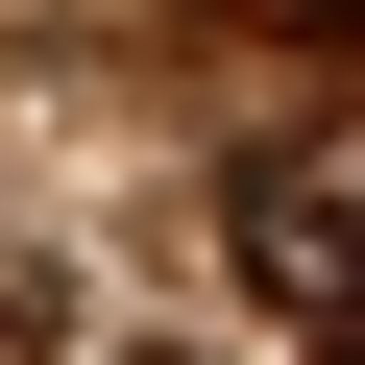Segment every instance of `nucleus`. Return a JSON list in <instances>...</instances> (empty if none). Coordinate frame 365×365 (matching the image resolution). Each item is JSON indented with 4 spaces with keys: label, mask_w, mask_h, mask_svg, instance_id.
<instances>
[{
    "label": "nucleus",
    "mask_w": 365,
    "mask_h": 365,
    "mask_svg": "<svg viewBox=\"0 0 365 365\" xmlns=\"http://www.w3.org/2000/svg\"><path fill=\"white\" fill-rule=\"evenodd\" d=\"M244 268H268L292 317H341V341H365V195H341V170H292V195L244 220Z\"/></svg>",
    "instance_id": "1"
},
{
    "label": "nucleus",
    "mask_w": 365,
    "mask_h": 365,
    "mask_svg": "<svg viewBox=\"0 0 365 365\" xmlns=\"http://www.w3.org/2000/svg\"><path fill=\"white\" fill-rule=\"evenodd\" d=\"M220 25H268V49H365V0H220Z\"/></svg>",
    "instance_id": "2"
}]
</instances>
